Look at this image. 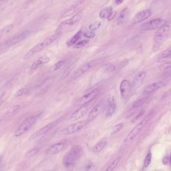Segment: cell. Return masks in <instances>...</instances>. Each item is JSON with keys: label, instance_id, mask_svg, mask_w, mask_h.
<instances>
[{"label": "cell", "instance_id": "8fae6325", "mask_svg": "<svg viewBox=\"0 0 171 171\" xmlns=\"http://www.w3.org/2000/svg\"><path fill=\"white\" fill-rule=\"evenodd\" d=\"M56 124H57L56 122H52L45 125L42 128H41L34 133L31 136V140H34L41 137L42 136L44 135V134H46L47 133L50 131L51 129L53 128L55 126Z\"/></svg>", "mask_w": 171, "mask_h": 171}, {"label": "cell", "instance_id": "f5cc1de1", "mask_svg": "<svg viewBox=\"0 0 171 171\" xmlns=\"http://www.w3.org/2000/svg\"><path fill=\"white\" fill-rule=\"evenodd\" d=\"M158 171V170H156V171Z\"/></svg>", "mask_w": 171, "mask_h": 171}, {"label": "cell", "instance_id": "9a60e30c", "mask_svg": "<svg viewBox=\"0 0 171 171\" xmlns=\"http://www.w3.org/2000/svg\"><path fill=\"white\" fill-rule=\"evenodd\" d=\"M64 148L65 144L64 142H58L49 147L45 151V153L48 156L56 155L62 151Z\"/></svg>", "mask_w": 171, "mask_h": 171}, {"label": "cell", "instance_id": "4dcf8cb0", "mask_svg": "<svg viewBox=\"0 0 171 171\" xmlns=\"http://www.w3.org/2000/svg\"><path fill=\"white\" fill-rule=\"evenodd\" d=\"M123 126H124V124L123 123H119L117 125H115V126L113 127L112 130L111 131L110 134L111 135H113L117 133L118 132H119L123 128Z\"/></svg>", "mask_w": 171, "mask_h": 171}, {"label": "cell", "instance_id": "2e32d148", "mask_svg": "<svg viewBox=\"0 0 171 171\" xmlns=\"http://www.w3.org/2000/svg\"><path fill=\"white\" fill-rule=\"evenodd\" d=\"M167 82L166 81H159L155 82L153 84L147 86L144 90V93L145 94H149L153 93L157 90L167 85Z\"/></svg>", "mask_w": 171, "mask_h": 171}, {"label": "cell", "instance_id": "e0dca14e", "mask_svg": "<svg viewBox=\"0 0 171 171\" xmlns=\"http://www.w3.org/2000/svg\"><path fill=\"white\" fill-rule=\"evenodd\" d=\"M96 61L90 62L81 67L75 72V74L74 75V78L77 79L82 76L86 73H87L92 67L94 66L96 64Z\"/></svg>", "mask_w": 171, "mask_h": 171}, {"label": "cell", "instance_id": "e575fe53", "mask_svg": "<svg viewBox=\"0 0 171 171\" xmlns=\"http://www.w3.org/2000/svg\"><path fill=\"white\" fill-rule=\"evenodd\" d=\"M28 88H22L21 89L19 90L16 93H15V96L16 97H19L23 96L24 95L26 94V93H28Z\"/></svg>", "mask_w": 171, "mask_h": 171}, {"label": "cell", "instance_id": "7402d4cb", "mask_svg": "<svg viewBox=\"0 0 171 171\" xmlns=\"http://www.w3.org/2000/svg\"><path fill=\"white\" fill-rule=\"evenodd\" d=\"M82 17V12H79L77 13V14L72 17L71 18H70L69 19L66 20L65 21V23L66 25H73L76 23H77V22L80 20Z\"/></svg>", "mask_w": 171, "mask_h": 171}, {"label": "cell", "instance_id": "6da1fadb", "mask_svg": "<svg viewBox=\"0 0 171 171\" xmlns=\"http://www.w3.org/2000/svg\"><path fill=\"white\" fill-rule=\"evenodd\" d=\"M83 154L82 147L79 145L74 146L65 154L63 159V163L65 167H71L80 159Z\"/></svg>", "mask_w": 171, "mask_h": 171}, {"label": "cell", "instance_id": "4fadbf2b", "mask_svg": "<svg viewBox=\"0 0 171 171\" xmlns=\"http://www.w3.org/2000/svg\"><path fill=\"white\" fill-rule=\"evenodd\" d=\"M90 109V107L88 104L81 106L72 114L70 119L72 121H76L77 120L80 119L88 112Z\"/></svg>", "mask_w": 171, "mask_h": 171}, {"label": "cell", "instance_id": "ac0fdd59", "mask_svg": "<svg viewBox=\"0 0 171 171\" xmlns=\"http://www.w3.org/2000/svg\"><path fill=\"white\" fill-rule=\"evenodd\" d=\"M116 108H117V106H116V102L115 101L114 97H110L108 100V106L106 111V117L108 118L112 116L116 111Z\"/></svg>", "mask_w": 171, "mask_h": 171}, {"label": "cell", "instance_id": "277c9868", "mask_svg": "<svg viewBox=\"0 0 171 171\" xmlns=\"http://www.w3.org/2000/svg\"><path fill=\"white\" fill-rule=\"evenodd\" d=\"M56 36L55 35L51 36L47 38L44 41L42 42L41 43L38 44L35 46H34L33 48L31 49L28 52L25 54L24 57V60H27L30 59L33 56L36 55V54L38 52H40L44 49H45L49 45H51L52 43H53L54 41L56 39Z\"/></svg>", "mask_w": 171, "mask_h": 171}, {"label": "cell", "instance_id": "816d5d0a", "mask_svg": "<svg viewBox=\"0 0 171 171\" xmlns=\"http://www.w3.org/2000/svg\"><path fill=\"white\" fill-rule=\"evenodd\" d=\"M4 0H0V2H1V1H3Z\"/></svg>", "mask_w": 171, "mask_h": 171}, {"label": "cell", "instance_id": "74e56055", "mask_svg": "<svg viewBox=\"0 0 171 171\" xmlns=\"http://www.w3.org/2000/svg\"><path fill=\"white\" fill-rule=\"evenodd\" d=\"M152 154L151 153H148L144 161V167L145 168L148 167L150 165L151 162Z\"/></svg>", "mask_w": 171, "mask_h": 171}, {"label": "cell", "instance_id": "7bdbcfd3", "mask_svg": "<svg viewBox=\"0 0 171 171\" xmlns=\"http://www.w3.org/2000/svg\"><path fill=\"white\" fill-rule=\"evenodd\" d=\"M145 111H141V112L139 113V114H138L137 116H136L135 118H134V119L133 120V121H134V122L136 121L137 120L139 119V118H141V117L145 114Z\"/></svg>", "mask_w": 171, "mask_h": 171}, {"label": "cell", "instance_id": "30bf717a", "mask_svg": "<svg viewBox=\"0 0 171 171\" xmlns=\"http://www.w3.org/2000/svg\"><path fill=\"white\" fill-rule=\"evenodd\" d=\"M131 88L132 86L128 80L124 79L122 81L120 85V91L123 99L127 100L130 94Z\"/></svg>", "mask_w": 171, "mask_h": 171}, {"label": "cell", "instance_id": "4316f807", "mask_svg": "<svg viewBox=\"0 0 171 171\" xmlns=\"http://www.w3.org/2000/svg\"><path fill=\"white\" fill-rule=\"evenodd\" d=\"M107 142L105 141L101 142L97 144L93 148V151L94 153H98L102 151L107 145Z\"/></svg>", "mask_w": 171, "mask_h": 171}, {"label": "cell", "instance_id": "d4e9b609", "mask_svg": "<svg viewBox=\"0 0 171 171\" xmlns=\"http://www.w3.org/2000/svg\"><path fill=\"white\" fill-rule=\"evenodd\" d=\"M148 100H149V97H146L135 101L131 105V109L133 110V109H137L139 108L142 106L145 103H146L148 101Z\"/></svg>", "mask_w": 171, "mask_h": 171}, {"label": "cell", "instance_id": "7a4b0ae2", "mask_svg": "<svg viewBox=\"0 0 171 171\" xmlns=\"http://www.w3.org/2000/svg\"><path fill=\"white\" fill-rule=\"evenodd\" d=\"M170 30L171 28L169 25L166 24L158 29L156 32L154 38L153 47L154 51L156 52L162 46L165 41L167 39Z\"/></svg>", "mask_w": 171, "mask_h": 171}, {"label": "cell", "instance_id": "f907efd6", "mask_svg": "<svg viewBox=\"0 0 171 171\" xmlns=\"http://www.w3.org/2000/svg\"><path fill=\"white\" fill-rule=\"evenodd\" d=\"M170 163H171V157H170Z\"/></svg>", "mask_w": 171, "mask_h": 171}, {"label": "cell", "instance_id": "c3c4849f", "mask_svg": "<svg viewBox=\"0 0 171 171\" xmlns=\"http://www.w3.org/2000/svg\"><path fill=\"white\" fill-rule=\"evenodd\" d=\"M34 1H35V0H27V2H26V3H27V4H30L31 3L34 2Z\"/></svg>", "mask_w": 171, "mask_h": 171}, {"label": "cell", "instance_id": "d590c367", "mask_svg": "<svg viewBox=\"0 0 171 171\" xmlns=\"http://www.w3.org/2000/svg\"><path fill=\"white\" fill-rule=\"evenodd\" d=\"M65 63V60L64 59H62V60L58 61L54 65L53 68L54 71H57V70L60 69L64 65Z\"/></svg>", "mask_w": 171, "mask_h": 171}, {"label": "cell", "instance_id": "5b68a950", "mask_svg": "<svg viewBox=\"0 0 171 171\" xmlns=\"http://www.w3.org/2000/svg\"><path fill=\"white\" fill-rule=\"evenodd\" d=\"M38 117L36 116H32L27 118L22 123L18 129L15 133V137H18L25 134L30 129L37 120Z\"/></svg>", "mask_w": 171, "mask_h": 171}, {"label": "cell", "instance_id": "f1b7e54d", "mask_svg": "<svg viewBox=\"0 0 171 171\" xmlns=\"http://www.w3.org/2000/svg\"><path fill=\"white\" fill-rule=\"evenodd\" d=\"M13 27H14L13 25H9L1 28L0 30V39L4 36H5L6 34L9 33L11 31V30L13 28Z\"/></svg>", "mask_w": 171, "mask_h": 171}, {"label": "cell", "instance_id": "ab89813d", "mask_svg": "<svg viewBox=\"0 0 171 171\" xmlns=\"http://www.w3.org/2000/svg\"><path fill=\"white\" fill-rule=\"evenodd\" d=\"M96 36V34L93 31H87L84 34L85 37L89 39H93Z\"/></svg>", "mask_w": 171, "mask_h": 171}, {"label": "cell", "instance_id": "1f68e13d", "mask_svg": "<svg viewBox=\"0 0 171 171\" xmlns=\"http://www.w3.org/2000/svg\"><path fill=\"white\" fill-rule=\"evenodd\" d=\"M20 106L16 105L14 106L13 107H11V108L7 111V112L6 113V115L8 116H12L13 115L16 114L18 110L20 109Z\"/></svg>", "mask_w": 171, "mask_h": 171}, {"label": "cell", "instance_id": "ffe728a7", "mask_svg": "<svg viewBox=\"0 0 171 171\" xmlns=\"http://www.w3.org/2000/svg\"><path fill=\"white\" fill-rule=\"evenodd\" d=\"M50 61V59L47 56H43L40 57L39 59L37 60L31 66L30 70L31 71H34L37 69L38 68L41 66V65L48 63Z\"/></svg>", "mask_w": 171, "mask_h": 171}, {"label": "cell", "instance_id": "f546056e", "mask_svg": "<svg viewBox=\"0 0 171 171\" xmlns=\"http://www.w3.org/2000/svg\"><path fill=\"white\" fill-rule=\"evenodd\" d=\"M171 57V47L163 51L159 56V59H166Z\"/></svg>", "mask_w": 171, "mask_h": 171}, {"label": "cell", "instance_id": "7c38bea8", "mask_svg": "<svg viewBox=\"0 0 171 171\" xmlns=\"http://www.w3.org/2000/svg\"><path fill=\"white\" fill-rule=\"evenodd\" d=\"M104 108V104L102 102H99L91 110L87 117V121H93L102 112Z\"/></svg>", "mask_w": 171, "mask_h": 171}, {"label": "cell", "instance_id": "b9f144b4", "mask_svg": "<svg viewBox=\"0 0 171 171\" xmlns=\"http://www.w3.org/2000/svg\"><path fill=\"white\" fill-rule=\"evenodd\" d=\"M116 14H117V12L116 11H112V12L111 13V14L109 15V17L107 18L108 21H110L111 20H112L115 17V16H116Z\"/></svg>", "mask_w": 171, "mask_h": 171}, {"label": "cell", "instance_id": "836d02e7", "mask_svg": "<svg viewBox=\"0 0 171 171\" xmlns=\"http://www.w3.org/2000/svg\"><path fill=\"white\" fill-rule=\"evenodd\" d=\"M89 42V41L88 40H83L82 41H79L74 45V48L75 49H79L85 46Z\"/></svg>", "mask_w": 171, "mask_h": 171}, {"label": "cell", "instance_id": "d6986e66", "mask_svg": "<svg viewBox=\"0 0 171 171\" xmlns=\"http://www.w3.org/2000/svg\"><path fill=\"white\" fill-rule=\"evenodd\" d=\"M146 76V73L145 72H141L138 74L134 78L132 84V88L134 90L137 89L142 84L143 81Z\"/></svg>", "mask_w": 171, "mask_h": 171}, {"label": "cell", "instance_id": "f35d334b", "mask_svg": "<svg viewBox=\"0 0 171 171\" xmlns=\"http://www.w3.org/2000/svg\"><path fill=\"white\" fill-rule=\"evenodd\" d=\"M171 68V63H165L161 65L159 68L161 70L165 71Z\"/></svg>", "mask_w": 171, "mask_h": 171}, {"label": "cell", "instance_id": "f6af8a7d", "mask_svg": "<svg viewBox=\"0 0 171 171\" xmlns=\"http://www.w3.org/2000/svg\"><path fill=\"white\" fill-rule=\"evenodd\" d=\"M128 60H127V59H125L124 61H122L120 66L122 68L123 67H125V66H126L128 64Z\"/></svg>", "mask_w": 171, "mask_h": 171}, {"label": "cell", "instance_id": "cb8c5ba5", "mask_svg": "<svg viewBox=\"0 0 171 171\" xmlns=\"http://www.w3.org/2000/svg\"><path fill=\"white\" fill-rule=\"evenodd\" d=\"M113 11V8L111 6H109L105 8L104 9H102L100 11L99 13V17L101 19H106L108 18L111 13Z\"/></svg>", "mask_w": 171, "mask_h": 171}, {"label": "cell", "instance_id": "681fc988", "mask_svg": "<svg viewBox=\"0 0 171 171\" xmlns=\"http://www.w3.org/2000/svg\"><path fill=\"white\" fill-rule=\"evenodd\" d=\"M1 161H2V160H1V158H0V165L1 164Z\"/></svg>", "mask_w": 171, "mask_h": 171}, {"label": "cell", "instance_id": "9c48e42d", "mask_svg": "<svg viewBox=\"0 0 171 171\" xmlns=\"http://www.w3.org/2000/svg\"><path fill=\"white\" fill-rule=\"evenodd\" d=\"M30 32L28 31H25L24 32L20 33L19 34H17L16 35H15L13 37L10 38L5 42L6 46L8 47L13 46L16 45L19 43L21 42L24 40L26 39L30 35Z\"/></svg>", "mask_w": 171, "mask_h": 171}, {"label": "cell", "instance_id": "8d00e7d4", "mask_svg": "<svg viewBox=\"0 0 171 171\" xmlns=\"http://www.w3.org/2000/svg\"><path fill=\"white\" fill-rule=\"evenodd\" d=\"M101 25V23L100 22H95L94 23L91 24L89 25V27L90 30L91 31H94L97 30L100 28Z\"/></svg>", "mask_w": 171, "mask_h": 171}, {"label": "cell", "instance_id": "ee69618b", "mask_svg": "<svg viewBox=\"0 0 171 171\" xmlns=\"http://www.w3.org/2000/svg\"><path fill=\"white\" fill-rule=\"evenodd\" d=\"M170 95H171V88L168 91H167L166 93H165L163 95L162 98L163 99H165V98H167L168 97L170 96Z\"/></svg>", "mask_w": 171, "mask_h": 171}, {"label": "cell", "instance_id": "db71d44e", "mask_svg": "<svg viewBox=\"0 0 171 171\" xmlns=\"http://www.w3.org/2000/svg\"><path fill=\"white\" fill-rule=\"evenodd\" d=\"M0 121H1V120H0Z\"/></svg>", "mask_w": 171, "mask_h": 171}, {"label": "cell", "instance_id": "52a82bcc", "mask_svg": "<svg viewBox=\"0 0 171 171\" xmlns=\"http://www.w3.org/2000/svg\"><path fill=\"white\" fill-rule=\"evenodd\" d=\"M167 22L165 20L157 18L150 20L143 24L141 26V28L143 31L155 30L166 25Z\"/></svg>", "mask_w": 171, "mask_h": 171}, {"label": "cell", "instance_id": "8992f818", "mask_svg": "<svg viewBox=\"0 0 171 171\" xmlns=\"http://www.w3.org/2000/svg\"><path fill=\"white\" fill-rule=\"evenodd\" d=\"M87 121H82L72 124L62 129L59 134L61 135H68L74 134L84 128L87 124Z\"/></svg>", "mask_w": 171, "mask_h": 171}, {"label": "cell", "instance_id": "ba28073f", "mask_svg": "<svg viewBox=\"0 0 171 171\" xmlns=\"http://www.w3.org/2000/svg\"><path fill=\"white\" fill-rule=\"evenodd\" d=\"M99 94V91L97 89L94 90L93 91L90 92L89 93H87L82 97L75 104V105L77 107H80L83 106L88 105V104L92 102L96 98Z\"/></svg>", "mask_w": 171, "mask_h": 171}, {"label": "cell", "instance_id": "83f0119b", "mask_svg": "<svg viewBox=\"0 0 171 171\" xmlns=\"http://www.w3.org/2000/svg\"><path fill=\"white\" fill-rule=\"evenodd\" d=\"M121 159V156H118L117 157L116 159H115L111 163L110 165L107 168V169L105 171H113L115 169L116 166L118 165Z\"/></svg>", "mask_w": 171, "mask_h": 171}, {"label": "cell", "instance_id": "3957f363", "mask_svg": "<svg viewBox=\"0 0 171 171\" xmlns=\"http://www.w3.org/2000/svg\"><path fill=\"white\" fill-rule=\"evenodd\" d=\"M153 113H151L142 120L140 123H139L127 136V137L125 138L124 140V143L128 144L132 141H133L135 138L139 134V133L141 132L142 129L146 125L147 123H149V122L150 121L153 117Z\"/></svg>", "mask_w": 171, "mask_h": 171}, {"label": "cell", "instance_id": "bcb514c9", "mask_svg": "<svg viewBox=\"0 0 171 171\" xmlns=\"http://www.w3.org/2000/svg\"><path fill=\"white\" fill-rule=\"evenodd\" d=\"M124 1V0H115V3L117 5H120V4H121L123 3Z\"/></svg>", "mask_w": 171, "mask_h": 171}, {"label": "cell", "instance_id": "5bb4252c", "mask_svg": "<svg viewBox=\"0 0 171 171\" xmlns=\"http://www.w3.org/2000/svg\"><path fill=\"white\" fill-rule=\"evenodd\" d=\"M151 15V11L150 10L147 9L141 11L137 13L132 20V23L133 24L141 23L145 20L148 19Z\"/></svg>", "mask_w": 171, "mask_h": 171}, {"label": "cell", "instance_id": "44dd1931", "mask_svg": "<svg viewBox=\"0 0 171 171\" xmlns=\"http://www.w3.org/2000/svg\"><path fill=\"white\" fill-rule=\"evenodd\" d=\"M129 14V10L128 7L125 8L122 11L117 21V25H122L126 21Z\"/></svg>", "mask_w": 171, "mask_h": 171}, {"label": "cell", "instance_id": "d6a6232c", "mask_svg": "<svg viewBox=\"0 0 171 171\" xmlns=\"http://www.w3.org/2000/svg\"><path fill=\"white\" fill-rule=\"evenodd\" d=\"M40 149L39 148H34L31 150H29L26 154V157L31 158L37 155L39 152Z\"/></svg>", "mask_w": 171, "mask_h": 171}, {"label": "cell", "instance_id": "484cf974", "mask_svg": "<svg viewBox=\"0 0 171 171\" xmlns=\"http://www.w3.org/2000/svg\"><path fill=\"white\" fill-rule=\"evenodd\" d=\"M78 7V6L77 5L73 6L69 8V9H67L66 11L63 13L61 15L62 18H65L66 17L69 16L74 14L77 10V8Z\"/></svg>", "mask_w": 171, "mask_h": 171}, {"label": "cell", "instance_id": "7dc6e473", "mask_svg": "<svg viewBox=\"0 0 171 171\" xmlns=\"http://www.w3.org/2000/svg\"><path fill=\"white\" fill-rule=\"evenodd\" d=\"M168 157H165L164 159H163V163L165 164H167L168 163Z\"/></svg>", "mask_w": 171, "mask_h": 171}, {"label": "cell", "instance_id": "603a6c76", "mask_svg": "<svg viewBox=\"0 0 171 171\" xmlns=\"http://www.w3.org/2000/svg\"><path fill=\"white\" fill-rule=\"evenodd\" d=\"M82 31L81 30H80L67 42V46L69 47L74 46L76 43L78 42L79 40L80 39L81 37H82Z\"/></svg>", "mask_w": 171, "mask_h": 171}, {"label": "cell", "instance_id": "60d3db41", "mask_svg": "<svg viewBox=\"0 0 171 171\" xmlns=\"http://www.w3.org/2000/svg\"><path fill=\"white\" fill-rule=\"evenodd\" d=\"M105 71L108 73H111L115 70V67L112 65H107L105 66Z\"/></svg>", "mask_w": 171, "mask_h": 171}]
</instances>
